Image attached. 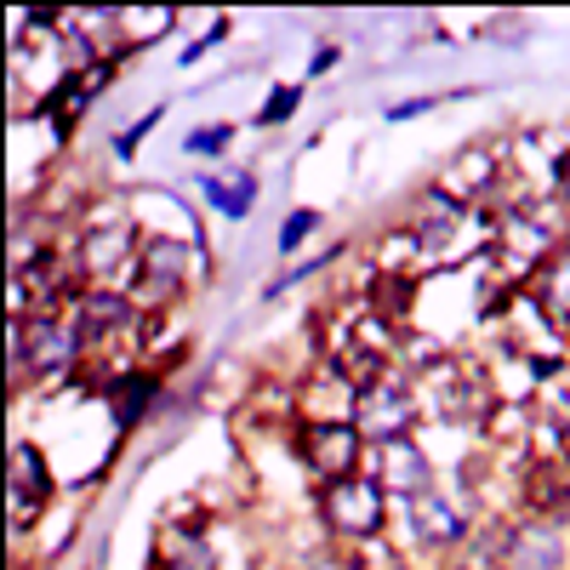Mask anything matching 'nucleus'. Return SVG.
Returning <instances> with one entry per match:
<instances>
[{"instance_id": "obj_20", "label": "nucleus", "mask_w": 570, "mask_h": 570, "mask_svg": "<svg viewBox=\"0 0 570 570\" xmlns=\"http://www.w3.org/2000/svg\"><path fill=\"white\" fill-rule=\"evenodd\" d=\"M428 109H440V98H405V104L389 109V120H416V115H428Z\"/></svg>"}, {"instance_id": "obj_5", "label": "nucleus", "mask_w": 570, "mask_h": 570, "mask_svg": "<svg viewBox=\"0 0 570 570\" xmlns=\"http://www.w3.org/2000/svg\"><path fill=\"white\" fill-rule=\"evenodd\" d=\"M376 480H383L389 497H422V491H434V468H428V456L405 440H389V445H376Z\"/></svg>"}, {"instance_id": "obj_2", "label": "nucleus", "mask_w": 570, "mask_h": 570, "mask_svg": "<svg viewBox=\"0 0 570 570\" xmlns=\"http://www.w3.org/2000/svg\"><path fill=\"white\" fill-rule=\"evenodd\" d=\"M416 422V394L400 376H383L371 383L365 394H354V428L371 440V445H389V440H405Z\"/></svg>"}, {"instance_id": "obj_3", "label": "nucleus", "mask_w": 570, "mask_h": 570, "mask_svg": "<svg viewBox=\"0 0 570 570\" xmlns=\"http://www.w3.org/2000/svg\"><path fill=\"white\" fill-rule=\"evenodd\" d=\"M7 502H12V525H35V513H46L52 502V468H46L40 445H12V462H7Z\"/></svg>"}, {"instance_id": "obj_19", "label": "nucleus", "mask_w": 570, "mask_h": 570, "mask_svg": "<svg viewBox=\"0 0 570 570\" xmlns=\"http://www.w3.org/2000/svg\"><path fill=\"white\" fill-rule=\"evenodd\" d=\"M228 35H234V23H228V18H217V23H212V29H206L195 46H183V63H200V58L212 52V46H223Z\"/></svg>"}, {"instance_id": "obj_10", "label": "nucleus", "mask_w": 570, "mask_h": 570, "mask_svg": "<svg viewBox=\"0 0 570 570\" xmlns=\"http://www.w3.org/2000/svg\"><path fill=\"white\" fill-rule=\"evenodd\" d=\"M542 308L553 314V325H570V240L542 263Z\"/></svg>"}, {"instance_id": "obj_22", "label": "nucleus", "mask_w": 570, "mask_h": 570, "mask_svg": "<svg viewBox=\"0 0 570 570\" xmlns=\"http://www.w3.org/2000/svg\"><path fill=\"white\" fill-rule=\"evenodd\" d=\"M553 188H559V195L570 200V149H564V155L553 160Z\"/></svg>"}, {"instance_id": "obj_4", "label": "nucleus", "mask_w": 570, "mask_h": 570, "mask_svg": "<svg viewBox=\"0 0 570 570\" xmlns=\"http://www.w3.org/2000/svg\"><path fill=\"white\" fill-rule=\"evenodd\" d=\"M360 445H365V434L354 422H320V428L303 434V456H308V468L320 473L325 485L354 480L360 473Z\"/></svg>"}, {"instance_id": "obj_18", "label": "nucleus", "mask_w": 570, "mask_h": 570, "mask_svg": "<svg viewBox=\"0 0 570 570\" xmlns=\"http://www.w3.org/2000/svg\"><path fill=\"white\" fill-rule=\"evenodd\" d=\"M160 120H166V104H155V109L142 115V120H131V126H126V131L115 137V155H120V160H131V155L142 149V142H149V131H155Z\"/></svg>"}, {"instance_id": "obj_8", "label": "nucleus", "mask_w": 570, "mask_h": 570, "mask_svg": "<svg viewBox=\"0 0 570 570\" xmlns=\"http://www.w3.org/2000/svg\"><path fill=\"white\" fill-rule=\"evenodd\" d=\"M548 246H553L548 223H537V217H525V212L502 223V257H508V263H519V268L548 263Z\"/></svg>"}, {"instance_id": "obj_15", "label": "nucleus", "mask_w": 570, "mask_h": 570, "mask_svg": "<svg viewBox=\"0 0 570 570\" xmlns=\"http://www.w3.org/2000/svg\"><path fill=\"white\" fill-rule=\"evenodd\" d=\"M314 228H320V212H314V206H297L292 217L279 223V234H274V252H279V257H292V252H297V246L308 240Z\"/></svg>"}, {"instance_id": "obj_12", "label": "nucleus", "mask_w": 570, "mask_h": 570, "mask_svg": "<svg viewBox=\"0 0 570 570\" xmlns=\"http://www.w3.org/2000/svg\"><path fill=\"white\" fill-rule=\"evenodd\" d=\"M115 29H126V46H155L160 35L177 29L171 7H149V12H115Z\"/></svg>"}, {"instance_id": "obj_1", "label": "nucleus", "mask_w": 570, "mask_h": 570, "mask_svg": "<svg viewBox=\"0 0 570 570\" xmlns=\"http://www.w3.org/2000/svg\"><path fill=\"white\" fill-rule=\"evenodd\" d=\"M320 519H325V531L331 537H343V542H371L376 531L389 525V491L383 480H337V485H325L320 491Z\"/></svg>"}, {"instance_id": "obj_17", "label": "nucleus", "mask_w": 570, "mask_h": 570, "mask_svg": "<svg viewBox=\"0 0 570 570\" xmlns=\"http://www.w3.org/2000/svg\"><path fill=\"white\" fill-rule=\"evenodd\" d=\"M297 104H303V86H279V91H268L263 109H257V126H285V120L297 115Z\"/></svg>"}, {"instance_id": "obj_13", "label": "nucleus", "mask_w": 570, "mask_h": 570, "mask_svg": "<svg viewBox=\"0 0 570 570\" xmlns=\"http://www.w3.org/2000/svg\"><path fill=\"white\" fill-rule=\"evenodd\" d=\"M160 570H217V553L200 542V537H166V548H160Z\"/></svg>"}, {"instance_id": "obj_7", "label": "nucleus", "mask_w": 570, "mask_h": 570, "mask_svg": "<svg viewBox=\"0 0 570 570\" xmlns=\"http://www.w3.org/2000/svg\"><path fill=\"white\" fill-rule=\"evenodd\" d=\"M405 519H411V531H416L422 542H440V548H451V542L468 537V519H462V508H456L445 491L411 497V502H405Z\"/></svg>"}, {"instance_id": "obj_16", "label": "nucleus", "mask_w": 570, "mask_h": 570, "mask_svg": "<svg viewBox=\"0 0 570 570\" xmlns=\"http://www.w3.org/2000/svg\"><path fill=\"white\" fill-rule=\"evenodd\" d=\"M228 142H234V126L228 120H212V126L183 137V155H228Z\"/></svg>"}, {"instance_id": "obj_9", "label": "nucleus", "mask_w": 570, "mask_h": 570, "mask_svg": "<svg viewBox=\"0 0 570 570\" xmlns=\"http://www.w3.org/2000/svg\"><path fill=\"white\" fill-rule=\"evenodd\" d=\"M200 195H206L228 223H246L252 206H257V177H252V171H234V183H223V177H200Z\"/></svg>"}, {"instance_id": "obj_11", "label": "nucleus", "mask_w": 570, "mask_h": 570, "mask_svg": "<svg viewBox=\"0 0 570 570\" xmlns=\"http://www.w3.org/2000/svg\"><path fill=\"white\" fill-rule=\"evenodd\" d=\"M508 570H559V537L553 531H519L508 542Z\"/></svg>"}, {"instance_id": "obj_14", "label": "nucleus", "mask_w": 570, "mask_h": 570, "mask_svg": "<svg viewBox=\"0 0 570 570\" xmlns=\"http://www.w3.org/2000/svg\"><path fill=\"white\" fill-rule=\"evenodd\" d=\"M155 389H160V383H155V376H126V383L115 389V400H120V405H115V416H120V428H131V422H137L142 411H149V400H155Z\"/></svg>"}, {"instance_id": "obj_6", "label": "nucleus", "mask_w": 570, "mask_h": 570, "mask_svg": "<svg viewBox=\"0 0 570 570\" xmlns=\"http://www.w3.org/2000/svg\"><path fill=\"white\" fill-rule=\"evenodd\" d=\"M183 279H188V252L177 240H149L137 257V292L142 303H166L183 292Z\"/></svg>"}, {"instance_id": "obj_21", "label": "nucleus", "mask_w": 570, "mask_h": 570, "mask_svg": "<svg viewBox=\"0 0 570 570\" xmlns=\"http://www.w3.org/2000/svg\"><path fill=\"white\" fill-rule=\"evenodd\" d=\"M331 63H337V46H320V52L308 58V80H320V75L331 69Z\"/></svg>"}]
</instances>
